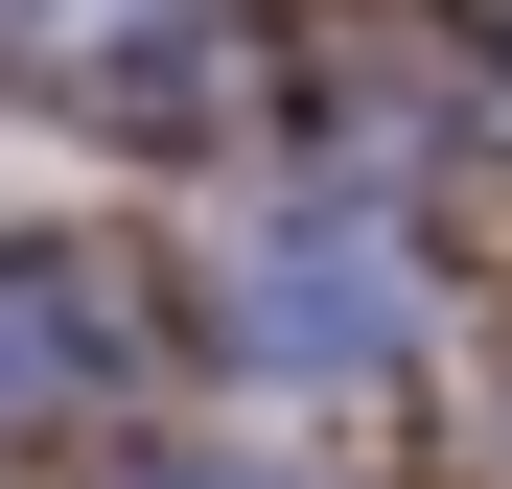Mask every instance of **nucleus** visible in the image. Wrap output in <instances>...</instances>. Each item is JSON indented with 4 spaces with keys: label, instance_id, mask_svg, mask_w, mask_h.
<instances>
[{
    "label": "nucleus",
    "instance_id": "obj_1",
    "mask_svg": "<svg viewBox=\"0 0 512 489\" xmlns=\"http://www.w3.org/2000/svg\"><path fill=\"white\" fill-rule=\"evenodd\" d=\"M233 326H256L280 373H373V350H396V257H373L350 210H280V233L233 257Z\"/></svg>",
    "mask_w": 512,
    "mask_h": 489
},
{
    "label": "nucleus",
    "instance_id": "obj_2",
    "mask_svg": "<svg viewBox=\"0 0 512 489\" xmlns=\"http://www.w3.org/2000/svg\"><path fill=\"white\" fill-rule=\"evenodd\" d=\"M94 373H117V326H94V280H70V257H0V420H70Z\"/></svg>",
    "mask_w": 512,
    "mask_h": 489
}]
</instances>
